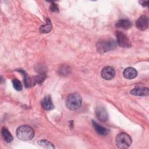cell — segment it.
<instances>
[{
  "instance_id": "cell-19",
  "label": "cell",
  "mask_w": 149,
  "mask_h": 149,
  "mask_svg": "<svg viewBox=\"0 0 149 149\" xmlns=\"http://www.w3.org/2000/svg\"><path fill=\"white\" fill-rule=\"evenodd\" d=\"M139 3H141V5L143 6H148V1H139Z\"/></svg>"
},
{
  "instance_id": "cell-11",
  "label": "cell",
  "mask_w": 149,
  "mask_h": 149,
  "mask_svg": "<svg viewBox=\"0 0 149 149\" xmlns=\"http://www.w3.org/2000/svg\"><path fill=\"white\" fill-rule=\"evenodd\" d=\"M92 123H93V126L95 130L100 135L106 136L108 134L109 130L107 128L101 126L100 125L97 123L95 120H93Z\"/></svg>"
},
{
  "instance_id": "cell-14",
  "label": "cell",
  "mask_w": 149,
  "mask_h": 149,
  "mask_svg": "<svg viewBox=\"0 0 149 149\" xmlns=\"http://www.w3.org/2000/svg\"><path fill=\"white\" fill-rule=\"evenodd\" d=\"M1 134L3 140L7 143H10L13 140V137L11 133L9 132V130L6 128L5 127L2 128L1 130Z\"/></svg>"
},
{
  "instance_id": "cell-17",
  "label": "cell",
  "mask_w": 149,
  "mask_h": 149,
  "mask_svg": "<svg viewBox=\"0 0 149 149\" xmlns=\"http://www.w3.org/2000/svg\"><path fill=\"white\" fill-rule=\"evenodd\" d=\"M13 86L15 89L17 91H20L22 89V84L21 82L16 79H14L12 80Z\"/></svg>"
},
{
  "instance_id": "cell-15",
  "label": "cell",
  "mask_w": 149,
  "mask_h": 149,
  "mask_svg": "<svg viewBox=\"0 0 149 149\" xmlns=\"http://www.w3.org/2000/svg\"><path fill=\"white\" fill-rule=\"evenodd\" d=\"M52 29V24L49 19H46L45 24L42 25L40 28V31L41 33H48Z\"/></svg>"
},
{
  "instance_id": "cell-16",
  "label": "cell",
  "mask_w": 149,
  "mask_h": 149,
  "mask_svg": "<svg viewBox=\"0 0 149 149\" xmlns=\"http://www.w3.org/2000/svg\"><path fill=\"white\" fill-rule=\"evenodd\" d=\"M38 144L42 147L47 148H55V147L54 146L53 144L51 143V142L43 139V140H40L37 142Z\"/></svg>"
},
{
  "instance_id": "cell-10",
  "label": "cell",
  "mask_w": 149,
  "mask_h": 149,
  "mask_svg": "<svg viewBox=\"0 0 149 149\" xmlns=\"http://www.w3.org/2000/svg\"><path fill=\"white\" fill-rule=\"evenodd\" d=\"M123 74L127 79H133L137 76V72L134 68L132 67H128L124 70Z\"/></svg>"
},
{
  "instance_id": "cell-6",
  "label": "cell",
  "mask_w": 149,
  "mask_h": 149,
  "mask_svg": "<svg viewBox=\"0 0 149 149\" xmlns=\"http://www.w3.org/2000/svg\"><path fill=\"white\" fill-rule=\"evenodd\" d=\"M115 72L114 69L111 66H105L101 70L102 77L107 80H109L113 79L115 76Z\"/></svg>"
},
{
  "instance_id": "cell-1",
  "label": "cell",
  "mask_w": 149,
  "mask_h": 149,
  "mask_svg": "<svg viewBox=\"0 0 149 149\" xmlns=\"http://www.w3.org/2000/svg\"><path fill=\"white\" fill-rule=\"evenodd\" d=\"M18 139L23 141L31 140L34 136L33 129L28 125H22L19 127L16 132Z\"/></svg>"
},
{
  "instance_id": "cell-18",
  "label": "cell",
  "mask_w": 149,
  "mask_h": 149,
  "mask_svg": "<svg viewBox=\"0 0 149 149\" xmlns=\"http://www.w3.org/2000/svg\"><path fill=\"white\" fill-rule=\"evenodd\" d=\"M50 10L52 12H58V11H59V9H58V8L57 5L54 3H51V5L50 6Z\"/></svg>"
},
{
  "instance_id": "cell-13",
  "label": "cell",
  "mask_w": 149,
  "mask_h": 149,
  "mask_svg": "<svg viewBox=\"0 0 149 149\" xmlns=\"http://www.w3.org/2000/svg\"><path fill=\"white\" fill-rule=\"evenodd\" d=\"M42 108L45 110H51L54 108V105L49 95L45 96L41 102Z\"/></svg>"
},
{
  "instance_id": "cell-12",
  "label": "cell",
  "mask_w": 149,
  "mask_h": 149,
  "mask_svg": "<svg viewBox=\"0 0 149 149\" xmlns=\"http://www.w3.org/2000/svg\"><path fill=\"white\" fill-rule=\"evenodd\" d=\"M116 27L124 30L129 29L132 26V22L126 19H122L119 20L116 23Z\"/></svg>"
},
{
  "instance_id": "cell-2",
  "label": "cell",
  "mask_w": 149,
  "mask_h": 149,
  "mask_svg": "<svg viewBox=\"0 0 149 149\" xmlns=\"http://www.w3.org/2000/svg\"><path fill=\"white\" fill-rule=\"evenodd\" d=\"M66 105L70 110H76L81 105V97L78 93H72L66 99Z\"/></svg>"
},
{
  "instance_id": "cell-9",
  "label": "cell",
  "mask_w": 149,
  "mask_h": 149,
  "mask_svg": "<svg viewBox=\"0 0 149 149\" xmlns=\"http://www.w3.org/2000/svg\"><path fill=\"white\" fill-rule=\"evenodd\" d=\"M130 94L136 96H147L149 94V91L147 87H136L130 91Z\"/></svg>"
},
{
  "instance_id": "cell-3",
  "label": "cell",
  "mask_w": 149,
  "mask_h": 149,
  "mask_svg": "<svg viewBox=\"0 0 149 149\" xmlns=\"http://www.w3.org/2000/svg\"><path fill=\"white\" fill-rule=\"evenodd\" d=\"M96 47L99 52H106L115 48L116 42L113 40H102L97 42Z\"/></svg>"
},
{
  "instance_id": "cell-8",
  "label": "cell",
  "mask_w": 149,
  "mask_h": 149,
  "mask_svg": "<svg viewBox=\"0 0 149 149\" xmlns=\"http://www.w3.org/2000/svg\"><path fill=\"white\" fill-rule=\"evenodd\" d=\"M95 113L97 118L102 122H105L108 119V113L105 108L100 105L98 106L95 109Z\"/></svg>"
},
{
  "instance_id": "cell-5",
  "label": "cell",
  "mask_w": 149,
  "mask_h": 149,
  "mask_svg": "<svg viewBox=\"0 0 149 149\" xmlns=\"http://www.w3.org/2000/svg\"><path fill=\"white\" fill-rule=\"evenodd\" d=\"M116 42L118 44L123 48H129L131 47V42L128 37L121 31H116Z\"/></svg>"
},
{
  "instance_id": "cell-7",
  "label": "cell",
  "mask_w": 149,
  "mask_h": 149,
  "mask_svg": "<svg viewBox=\"0 0 149 149\" xmlns=\"http://www.w3.org/2000/svg\"><path fill=\"white\" fill-rule=\"evenodd\" d=\"M148 18L145 15L141 16L136 22V27L140 30H145L148 27Z\"/></svg>"
},
{
  "instance_id": "cell-4",
  "label": "cell",
  "mask_w": 149,
  "mask_h": 149,
  "mask_svg": "<svg viewBox=\"0 0 149 149\" xmlns=\"http://www.w3.org/2000/svg\"><path fill=\"white\" fill-rule=\"evenodd\" d=\"M132 139L130 136L126 133H120L116 137V145L121 149L129 148L132 144Z\"/></svg>"
}]
</instances>
